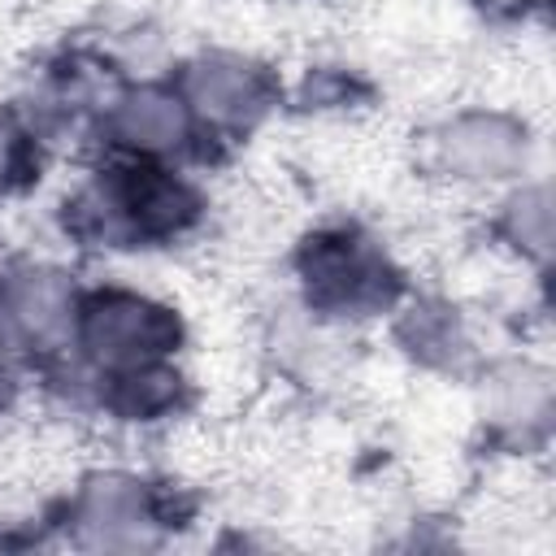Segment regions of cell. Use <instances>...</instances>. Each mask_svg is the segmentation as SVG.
<instances>
[{"instance_id":"cell-1","label":"cell","mask_w":556,"mask_h":556,"mask_svg":"<svg viewBox=\"0 0 556 556\" xmlns=\"http://www.w3.org/2000/svg\"><path fill=\"white\" fill-rule=\"evenodd\" d=\"M178 326L165 308L135 300V295H109L96 300L87 313V343L109 365H139L174 343Z\"/></svg>"},{"instance_id":"cell-5","label":"cell","mask_w":556,"mask_h":556,"mask_svg":"<svg viewBox=\"0 0 556 556\" xmlns=\"http://www.w3.org/2000/svg\"><path fill=\"white\" fill-rule=\"evenodd\" d=\"M191 87L200 104L217 117H243L248 109L261 104V78L243 65H204Z\"/></svg>"},{"instance_id":"cell-4","label":"cell","mask_w":556,"mask_h":556,"mask_svg":"<svg viewBox=\"0 0 556 556\" xmlns=\"http://www.w3.org/2000/svg\"><path fill=\"white\" fill-rule=\"evenodd\" d=\"M83 521L96 530L91 543H126L122 530H130V539L139 543V521H143V504L139 495L126 486V482H104L87 495V508H83Z\"/></svg>"},{"instance_id":"cell-2","label":"cell","mask_w":556,"mask_h":556,"mask_svg":"<svg viewBox=\"0 0 556 556\" xmlns=\"http://www.w3.org/2000/svg\"><path fill=\"white\" fill-rule=\"evenodd\" d=\"M308 287L321 304H374L387 295L382 282V265L374 252H365L361 243H317L308 256Z\"/></svg>"},{"instance_id":"cell-3","label":"cell","mask_w":556,"mask_h":556,"mask_svg":"<svg viewBox=\"0 0 556 556\" xmlns=\"http://www.w3.org/2000/svg\"><path fill=\"white\" fill-rule=\"evenodd\" d=\"M443 156H447V165L460 169V174H504V169L517 165L521 143H517V135H513L504 122H482V117H473V122H460V126L447 130Z\"/></svg>"},{"instance_id":"cell-6","label":"cell","mask_w":556,"mask_h":556,"mask_svg":"<svg viewBox=\"0 0 556 556\" xmlns=\"http://www.w3.org/2000/svg\"><path fill=\"white\" fill-rule=\"evenodd\" d=\"M122 126H126V135H135L139 143H169V139L178 135V113H174L169 100L143 96V100H135V104L126 109Z\"/></svg>"}]
</instances>
